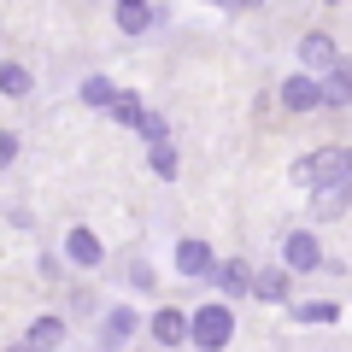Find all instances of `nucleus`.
Returning a JSON list of instances; mask_svg holds the SVG:
<instances>
[{"label": "nucleus", "mask_w": 352, "mask_h": 352, "mask_svg": "<svg viewBox=\"0 0 352 352\" xmlns=\"http://www.w3.org/2000/svg\"><path fill=\"white\" fill-rule=\"evenodd\" d=\"M229 335H235V317H229V305H200V311L188 317V340L200 352H223Z\"/></svg>", "instance_id": "1"}, {"label": "nucleus", "mask_w": 352, "mask_h": 352, "mask_svg": "<svg viewBox=\"0 0 352 352\" xmlns=\"http://www.w3.org/2000/svg\"><path fill=\"white\" fill-rule=\"evenodd\" d=\"M300 65H305V71H317V76H329V71L340 65V47L323 36V30H311V36L300 41Z\"/></svg>", "instance_id": "2"}, {"label": "nucleus", "mask_w": 352, "mask_h": 352, "mask_svg": "<svg viewBox=\"0 0 352 352\" xmlns=\"http://www.w3.org/2000/svg\"><path fill=\"white\" fill-rule=\"evenodd\" d=\"M340 176H352V147H323V153H311V188L340 182Z\"/></svg>", "instance_id": "3"}, {"label": "nucleus", "mask_w": 352, "mask_h": 352, "mask_svg": "<svg viewBox=\"0 0 352 352\" xmlns=\"http://www.w3.org/2000/svg\"><path fill=\"white\" fill-rule=\"evenodd\" d=\"M282 106H288V112H317V106H323V82H317V76H288V82H282Z\"/></svg>", "instance_id": "4"}, {"label": "nucleus", "mask_w": 352, "mask_h": 352, "mask_svg": "<svg viewBox=\"0 0 352 352\" xmlns=\"http://www.w3.org/2000/svg\"><path fill=\"white\" fill-rule=\"evenodd\" d=\"M282 264H288V270H323V247H317L305 229H294V235L282 241Z\"/></svg>", "instance_id": "5"}, {"label": "nucleus", "mask_w": 352, "mask_h": 352, "mask_svg": "<svg viewBox=\"0 0 352 352\" xmlns=\"http://www.w3.org/2000/svg\"><path fill=\"white\" fill-rule=\"evenodd\" d=\"M135 323H141V317L129 311V305H112V311H106V323H100V352H118L129 335H135Z\"/></svg>", "instance_id": "6"}, {"label": "nucleus", "mask_w": 352, "mask_h": 352, "mask_svg": "<svg viewBox=\"0 0 352 352\" xmlns=\"http://www.w3.org/2000/svg\"><path fill=\"white\" fill-rule=\"evenodd\" d=\"M352 206V176H340V182H323V188H311V212L317 217H340Z\"/></svg>", "instance_id": "7"}, {"label": "nucleus", "mask_w": 352, "mask_h": 352, "mask_svg": "<svg viewBox=\"0 0 352 352\" xmlns=\"http://www.w3.org/2000/svg\"><path fill=\"white\" fill-rule=\"evenodd\" d=\"M65 252H71V264H82V270H94V264L106 258V247H100L94 229H71V235H65Z\"/></svg>", "instance_id": "8"}, {"label": "nucleus", "mask_w": 352, "mask_h": 352, "mask_svg": "<svg viewBox=\"0 0 352 352\" xmlns=\"http://www.w3.org/2000/svg\"><path fill=\"white\" fill-rule=\"evenodd\" d=\"M176 270H182V276H212L217 258H212L206 241H182V247H176Z\"/></svg>", "instance_id": "9"}, {"label": "nucleus", "mask_w": 352, "mask_h": 352, "mask_svg": "<svg viewBox=\"0 0 352 352\" xmlns=\"http://www.w3.org/2000/svg\"><path fill=\"white\" fill-rule=\"evenodd\" d=\"M153 340H159V346H182V340H188V317L170 311V305L153 311Z\"/></svg>", "instance_id": "10"}, {"label": "nucleus", "mask_w": 352, "mask_h": 352, "mask_svg": "<svg viewBox=\"0 0 352 352\" xmlns=\"http://www.w3.org/2000/svg\"><path fill=\"white\" fill-rule=\"evenodd\" d=\"M59 340H65V317H36V323H30V340H24V346H30V352H53Z\"/></svg>", "instance_id": "11"}, {"label": "nucleus", "mask_w": 352, "mask_h": 352, "mask_svg": "<svg viewBox=\"0 0 352 352\" xmlns=\"http://www.w3.org/2000/svg\"><path fill=\"white\" fill-rule=\"evenodd\" d=\"M346 100H352V59H340L323 76V106H346Z\"/></svg>", "instance_id": "12"}, {"label": "nucleus", "mask_w": 352, "mask_h": 352, "mask_svg": "<svg viewBox=\"0 0 352 352\" xmlns=\"http://www.w3.org/2000/svg\"><path fill=\"white\" fill-rule=\"evenodd\" d=\"M159 6H118V30H124V36H141V30H153L159 24Z\"/></svg>", "instance_id": "13"}, {"label": "nucleus", "mask_w": 352, "mask_h": 352, "mask_svg": "<svg viewBox=\"0 0 352 352\" xmlns=\"http://www.w3.org/2000/svg\"><path fill=\"white\" fill-rule=\"evenodd\" d=\"M252 294L258 300H288V270H252Z\"/></svg>", "instance_id": "14"}, {"label": "nucleus", "mask_w": 352, "mask_h": 352, "mask_svg": "<svg viewBox=\"0 0 352 352\" xmlns=\"http://www.w3.org/2000/svg\"><path fill=\"white\" fill-rule=\"evenodd\" d=\"M217 288L235 300V294H247V288H252V270H247L241 258H235V264H223V270H217Z\"/></svg>", "instance_id": "15"}, {"label": "nucleus", "mask_w": 352, "mask_h": 352, "mask_svg": "<svg viewBox=\"0 0 352 352\" xmlns=\"http://www.w3.org/2000/svg\"><path fill=\"white\" fill-rule=\"evenodd\" d=\"M340 305L335 300H311V305H294V323H335Z\"/></svg>", "instance_id": "16"}, {"label": "nucleus", "mask_w": 352, "mask_h": 352, "mask_svg": "<svg viewBox=\"0 0 352 352\" xmlns=\"http://www.w3.org/2000/svg\"><path fill=\"white\" fill-rule=\"evenodd\" d=\"M112 100H118V88L106 82V76H88L82 82V106H106V112H112Z\"/></svg>", "instance_id": "17"}, {"label": "nucleus", "mask_w": 352, "mask_h": 352, "mask_svg": "<svg viewBox=\"0 0 352 352\" xmlns=\"http://www.w3.org/2000/svg\"><path fill=\"white\" fill-rule=\"evenodd\" d=\"M0 94H12V100L30 94V71H24V65H0Z\"/></svg>", "instance_id": "18"}, {"label": "nucleus", "mask_w": 352, "mask_h": 352, "mask_svg": "<svg viewBox=\"0 0 352 352\" xmlns=\"http://www.w3.org/2000/svg\"><path fill=\"white\" fill-rule=\"evenodd\" d=\"M141 112H147V106H141L135 94H118V100H112V112H106V118H112V124H141Z\"/></svg>", "instance_id": "19"}, {"label": "nucleus", "mask_w": 352, "mask_h": 352, "mask_svg": "<svg viewBox=\"0 0 352 352\" xmlns=\"http://www.w3.org/2000/svg\"><path fill=\"white\" fill-rule=\"evenodd\" d=\"M147 164H153L159 176H176V147H170V141H159V147H147Z\"/></svg>", "instance_id": "20"}, {"label": "nucleus", "mask_w": 352, "mask_h": 352, "mask_svg": "<svg viewBox=\"0 0 352 352\" xmlns=\"http://www.w3.org/2000/svg\"><path fill=\"white\" fill-rule=\"evenodd\" d=\"M135 129L147 135V147H159V141H164V118H159V112H141V124H135Z\"/></svg>", "instance_id": "21"}, {"label": "nucleus", "mask_w": 352, "mask_h": 352, "mask_svg": "<svg viewBox=\"0 0 352 352\" xmlns=\"http://www.w3.org/2000/svg\"><path fill=\"white\" fill-rule=\"evenodd\" d=\"M288 176H294V188H311V153H305V159H294Z\"/></svg>", "instance_id": "22"}, {"label": "nucleus", "mask_w": 352, "mask_h": 352, "mask_svg": "<svg viewBox=\"0 0 352 352\" xmlns=\"http://www.w3.org/2000/svg\"><path fill=\"white\" fill-rule=\"evenodd\" d=\"M12 159H18V135H6V129H0V170H6Z\"/></svg>", "instance_id": "23"}, {"label": "nucleus", "mask_w": 352, "mask_h": 352, "mask_svg": "<svg viewBox=\"0 0 352 352\" xmlns=\"http://www.w3.org/2000/svg\"><path fill=\"white\" fill-rule=\"evenodd\" d=\"M229 6H264V0H229Z\"/></svg>", "instance_id": "24"}, {"label": "nucleus", "mask_w": 352, "mask_h": 352, "mask_svg": "<svg viewBox=\"0 0 352 352\" xmlns=\"http://www.w3.org/2000/svg\"><path fill=\"white\" fill-rule=\"evenodd\" d=\"M118 6H147V0H118Z\"/></svg>", "instance_id": "25"}, {"label": "nucleus", "mask_w": 352, "mask_h": 352, "mask_svg": "<svg viewBox=\"0 0 352 352\" xmlns=\"http://www.w3.org/2000/svg\"><path fill=\"white\" fill-rule=\"evenodd\" d=\"M212 6H229V0H212Z\"/></svg>", "instance_id": "26"}, {"label": "nucleus", "mask_w": 352, "mask_h": 352, "mask_svg": "<svg viewBox=\"0 0 352 352\" xmlns=\"http://www.w3.org/2000/svg\"><path fill=\"white\" fill-rule=\"evenodd\" d=\"M12 352H30V346H12Z\"/></svg>", "instance_id": "27"}, {"label": "nucleus", "mask_w": 352, "mask_h": 352, "mask_svg": "<svg viewBox=\"0 0 352 352\" xmlns=\"http://www.w3.org/2000/svg\"><path fill=\"white\" fill-rule=\"evenodd\" d=\"M329 6H335V0H329Z\"/></svg>", "instance_id": "28"}]
</instances>
